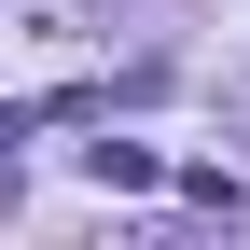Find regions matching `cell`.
<instances>
[{"instance_id": "cell-1", "label": "cell", "mask_w": 250, "mask_h": 250, "mask_svg": "<svg viewBox=\"0 0 250 250\" xmlns=\"http://www.w3.org/2000/svg\"><path fill=\"white\" fill-rule=\"evenodd\" d=\"M83 181H98V195H153L167 167H153V139H83Z\"/></svg>"}, {"instance_id": "cell-2", "label": "cell", "mask_w": 250, "mask_h": 250, "mask_svg": "<svg viewBox=\"0 0 250 250\" xmlns=\"http://www.w3.org/2000/svg\"><path fill=\"white\" fill-rule=\"evenodd\" d=\"M181 208H195V223H236V208H250V195H236V181H223V167H181Z\"/></svg>"}]
</instances>
